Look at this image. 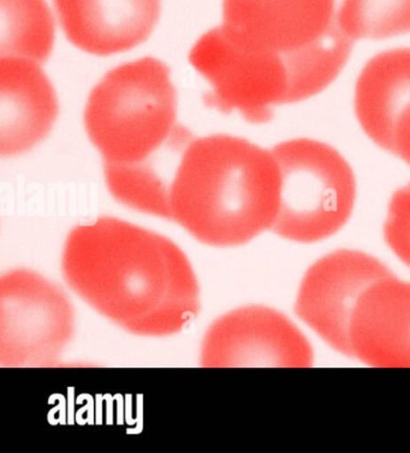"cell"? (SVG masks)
Returning a JSON list of instances; mask_svg holds the SVG:
<instances>
[{"label":"cell","instance_id":"obj_1","mask_svg":"<svg viewBox=\"0 0 410 453\" xmlns=\"http://www.w3.org/2000/svg\"><path fill=\"white\" fill-rule=\"evenodd\" d=\"M354 46L336 0H224L223 25L195 43L190 62L212 87L208 107L247 122L328 88Z\"/></svg>","mask_w":410,"mask_h":453},{"label":"cell","instance_id":"obj_2","mask_svg":"<svg viewBox=\"0 0 410 453\" xmlns=\"http://www.w3.org/2000/svg\"><path fill=\"white\" fill-rule=\"evenodd\" d=\"M60 268L72 291L128 334H181L200 313L190 257L170 238L113 217L70 231Z\"/></svg>","mask_w":410,"mask_h":453},{"label":"cell","instance_id":"obj_3","mask_svg":"<svg viewBox=\"0 0 410 453\" xmlns=\"http://www.w3.org/2000/svg\"><path fill=\"white\" fill-rule=\"evenodd\" d=\"M176 89L152 57L110 70L89 94L85 126L120 203L170 220V187L193 134L177 123Z\"/></svg>","mask_w":410,"mask_h":453},{"label":"cell","instance_id":"obj_4","mask_svg":"<svg viewBox=\"0 0 410 453\" xmlns=\"http://www.w3.org/2000/svg\"><path fill=\"white\" fill-rule=\"evenodd\" d=\"M295 313L329 347L372 367H410V283L364 251L341 250L306 272Z\"/></svg>","mask_w":410,"mask_h":453},{"label":"cell","instance_id":"obj_5","mask_svg":"<svg viewBox=\"0 0 410 453\" xmlns=\"http://www.w3.org/2000/svg\"><path fill=\"white\" fill-rule=\"evenodd\" d=\"M280 197L271 150L242 137H194L171 183L170 221L206 246H244L272 230Z\"/></svg>","mask_w":410,"mask_h":453},{"label":"cell","instance_id":"obj_6","mask_svg":"<svg viewBox=\"0 0 410 453\" xmlns=\"http://www.w3.org/2000/svg\"><path fill=\"white\" fill-rule=\"evenodd\" d=\"M281 176L280 208L272 233L298 243L334 236L347 224L356 200L348 161L321 141L297 139L271 150Z\"/></svg>","mask_w":410,"mask_h":453},{"label":"cell","instance_id":"obj_7","mask_svg":"<svg viewBox=\"0 0 410 453\" xmlns=\"http://www.w3.org/2000/svg\"><path fill=\"white\" fill-rule=\"evenodd\" d=\"M76 331L68 295L27 268L0 278V365L4 368L55 367Z\"/></svg>","mask_w":410,"mask_h":453},{"label":"cell","instance_id":"obj_8","mask_svg":"<svg viewBox=\"0 0 410 453\" xmlns=\"http://www.w3.org/2000/svg\"><path fill=\"white\" fill-rule=\"evenodd\" d=\"M313 350L297 325L265 305H245L216 319L203 338L204 368L311 367Z\"/></svg>","mask_w":410,"mask_h":453},{"label":"cell","instance_id":"obj_9","mask_svg":"<svg viewBox=\"0 0 410 453\" xmlns=\"http://www.w3.org/2000/svg\"><path fill=\"white\" fill-rule=\"evenodd\" d=\"M354 106L366 135L410 166V47L368 60L356 81Z\"/></svg>","mask_w":410,"mask_h":453},{"label":"cell","instance_id":"obj_10","mask_svg":"<svg viewBox=\"0 0 410 453\" xmlns=\"http://www.w3.org/2000/svg\"><path fill=\"white\" fill-rule=\"evenodd\" d=\"M69 42L100 57L146 42L159 19L161 0H53Z\"/></svg>","mask_w":410,"mask_h":453},{"label":"cell","instance_id":"obj_11","mask_svg":"<svg viewBox=\"0 0 410 453\" xmlns=\"http://www.w3.org/2000/svg\"><path fill=\"white\" fill-rule=\"evenodd\" d=\"M58 116L55 89L40 64L0 58V153L30 150L51 132Z\"/></svg>","mask_w":410,"mask_h":453},{"label":"cell","instance_id":"obj_12","mask_svg":"<svg viewBox=\"0 0 410 453\" xmlns=\"http://www.w3.org/2000/svg\"><path fill=\"white\" fill-rule=\"evenodd\" d=\"M55 22L45 0H0V55L45 63Z\"/></svg>","mask_w":410,"mask_h":453},{"label":"cell","instance_id":"obj_13","mask_svg":"<svg viewBox=\"0 0 410 453\" xmlns=\"http://www.w3.org/2000/svg\"><path fill=\"white\" fill-rule=\"evenodd\" d=\"M338 19L352 40H384L410 33V0H343Z\"/></svg>","mask_w":410,"mask_h":453},{"label":"cell","instance_id":"obj_14","mask_svg":"<svg viewBox=\"0 0 410 453\" xmlns=\"http://www.w3.org/2000/svg\"><path fill=\"white\" fill-rule=\"evenodd\" d=\"M386 244L410 267V183L393 194L384 223Z\"/></svg>","mask_w":410,"mask_h":453}]
</instances>
